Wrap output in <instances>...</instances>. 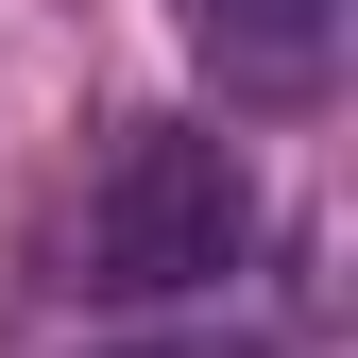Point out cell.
Returning a JSON list of instances; mask_svg holds the SVG:
<instances>
[{
	"instance_id": "cell-1",
	"label": "cell",
	"mask_w": 358,
	"mask_h": 358,
	"mask_svg": "<svg viewBox=\"0 0 358 358\" xmlns=\"http://www.w3.org/2000/svg\"><path fill=\"white\" fill-rule=\"evenodd\" d=\"M239 256H256V154L222 120H120V154L85 171V222H69V290L205 307Z\"/></svg>"
},
{
	"instance_id": "cell-2",
	"label": "cell",
	"mask_w": 358,
	"mask_h": 358,
	"mask_svg": "<svg viewBox=\"0 0 358 358\" xmlns=\"http://www.w3.org/2000/svg\"><path fill=\"white\" fill-rule=\"evenodd\" d=\"M171 34L239 120H290L341 85V0H171Z\"/></svg>"
}]
</instances>
